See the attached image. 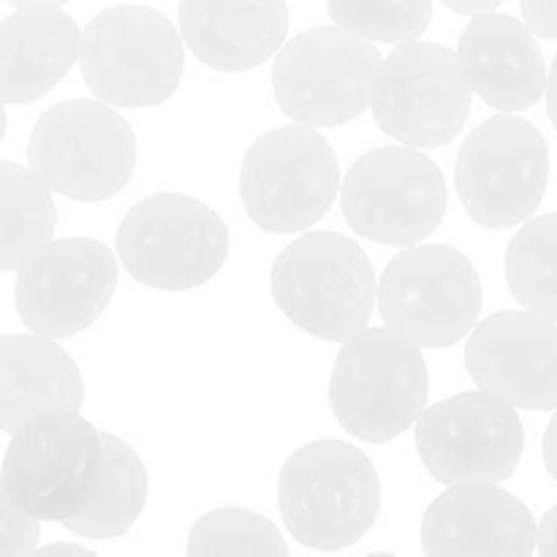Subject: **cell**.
I'll list each match as a JSON object with an SVG mask.
<instances>
[{
	"label": "cell",
	"mask_w": 557,
	"mask_h": 557,
	"mask_svg": "<svg viewBox=\"0 0 557 557\" xmlns=\"http://www.w3.org/2000/svg\"><path fill=\"white\" fill-rule=\"evenodd\" d=\"M471 90L487 107L522 112L542 101L547 65L525 22L484 11L466 25L457 47Z\"/></svg>",
	"instance_id": "ac0fdd59"
},
{
	"label": "cell",
	"mask_w": 557,
	"mask_h": 557,
	"mask_svg": "<svg viewBox=\"0 0 557 557\" xmlns=\"http://www.w3.org/2000/svg\"><path fill=\"white\" fill-rule=\"evenodd\" d=\"M375 272L354 239L335 232L299 234L272 264V299L294 326L343 343L370 321Z\"/></svg>",
	"instance_id": "3957f363"
},
{
	"label": "cell",
	"mask_w": 557,
	"mask_h": 557,
	"mask_svg": "<svg viewBox=\"0 0 557 557\" xmlns=\"http://www.w3.org/2000/svg\"><path fill=\"white\" fill-rule=\"evenodd\" d=\"M341 169L330 141L308 125H283L248 147L239 199L270 234H297L319 223L337 199Z\"/></svg>",
	"instance_id": "ba28073f"
},
{
	"label": "cell",
	"mask_w": 557,
	"mask_h": 557,
	"mask_svg": "<svg viewBox=\"0 0 557 557\" xmlns=\"http://www.w3.org/2000/svg\"><path fill=\"white\" fill-rule=\"evenodd\" d=\"M288 33L286 0H180V36L215 71H248L270 60Z\"/></svg>",
	"instance_id": "d6986e66"
},
{
	"label": "cell",
	"mask_w": 557,
	"mask_h": 557,
	"mask_svg": "<svg viewBox=\"0 0 557 557\" xmlns=\"http://www.w3.org/2000/svg\"><path fill=\"white\" fill-rule=\"evenodd\" d=\"M422 549L435 557H528L536 553V520L498 484H449L424 511Z\"/></svg>",
	"instance_id": "e0dca14e"
},
{
	"label": "cell",
	"mask_w": 557,
	"mask_h": 557,
	"mask_svg": "<svg viewBox=\"0 0 557 557\" xmlns=\"http://www.w3.org/2000/svg\"><path fill=\"white\" fill-rule=\"evenodd\" d=\"M375 299L392 332L419 348H449L476 326L482 281L449 245H408L386 264Z\"/></svg>",
	"instance_id": "9c48e42d"
},
{
	"label": "cell",
	"mask_w": 557,
	"mask_h": 557,
	"mask_svg": "<svg viewBox=\"0 0 557 557\" xmlns=\"http://www.w3.org/2000/svg\"><path fill=\"white\" fill-rule=\"evenodd\" d=\"M370 107L386 136L433 150L449 145L466 125L471 85L457 52L413 38L381 60Z\"/></svg>",
	"instance_id": "7c38bea8"
},
{
	"label": "cell",
	"mask_w": 557,
	"mask_h": 557,
	"mask_svg": "<svg viewBox=\"0 0 557 557\" xmlns=\"http://www.w3.org/2000/svg\"><path fill=\"white\" fill-rule=\"evenodd\" d=\"M5 136V109H3V101H0V139Z\"/></svg>",
	"instance_id": "e575fe53"
},
{
	"label": "cell",
	"mask_w": 557,
	"mask_h": 557,
	"mask_svg": "<svg viewBox=\"0 0 557 557\" xmlns=\"http://www.w3.org/2000/svg\"><path fill=\"white\" fill-rule=\"evenodd\" d=\"M82 30L60 5H25L0 22V101L33 103L79 60Z\"/></svg>",
	"instance_id": "ffe728a7"
},
{
	"label": "cell",
	"mask_w": 557,
	"mask_h": 557,
	"mask_svg": "<svg viewBox=\"0 0 557 557\" xmlns=\"http://www.w3.org/2000/svg\"><path fill=\"white\" fill-rule=\"evenodd\" d=\"M544 92H547V114L553 120L555 131H557V54L553 60V69H549L547 85H544Z\"/></svg>",
	"instance_id": "1f68e13d"
},
{
	"label": "cell",
	"mask_w": 557,
	"mask_h": 557,
	"mask_svg": "<svg viewBox=\"0 0 557 557\" xmlns=\"http://www.w3.org/2000/svg\"><path fill=\"white\" fill-rule=\"evenodd\" d=\"M544 466H547L549 476L557 482V408H555V417L549 422L547 433H544Z\"/></svg>",
	"instance_id": "4dcf8cb0"
},
{
	"label": "cell",
	"mask_w": 557,
	"mask_h": 557,
	"mask_svg": "<svg viewBox=\"0 0 557 557\" xmlns=\"http://www.w3.org/2000/svg\"><path fill=\"white\" fill-rule=\"evenodd\" d=\"M417 449L430 476L444 484L506 482L525 449L517 408L490 392H462L424 408Z\"/></svg>",
	"instance_id": "5bb4252c"
},
{
	"label": "cell",
	"mask_w": 557,
	"mask_h": 557,
	"mask_svg": "<svg viewBox=\"0 0 557 557\" xmlns=\"http://www.w3.org/2000/svg\"><path fill=\"white\" fill-rule=\"evenodd\" d=\"M58 226L52 190L25 166L0 161V272L20 270Z\"/></svg>",
	"instance_id": "603a6c76"
},
{
	"label": "cell",
	"mask_w": 557,
	"mask_h": 557,
	"mask_svg": "<svg viewBox=\"0 0 557 557\" xmlns=\"http://www.w3.org/2000/svg\"><path fill=\"white\" fill-rule=\"evenodd\" d=\"M103 466L101 433L76 411H44L14 430L0 482L33 520L65 522L90 504Z\"/></svg>",
	"instance_id": "5b68a950"
},
{
	"label": "cell",
	"mask_w": 557,
	"mask_h": 557,
	"mask_svg": "<svg viewBox=\"0 0 557 557\" xmlns=\"http://www.w3.org/2000/svg\"><path fill=\"white\" fill-rule=\"evenodd\" d=\"M536 549L542 555H557V506L544 515L542 525L536 528Z\"/></svg>",
	"instance_id": "f1b7e54d"
},
{
	"label": "cell",
	"mask_w": 557,
	"mask_h": 557,
	"mask_svg": "<svg viewBox=\"0 0 557 557\" xmlns=\"http://www.w3.org/2000/svg\"><path fill=\"white\" fill-rule=\"evenodd\" d=\"M79 65L87 87L114 107H158L180 87L183 36L156 9L112 5L82 30Z\"/></svg>",
	"instance_id": "277c9868"
},
{
	"label": "cell",
	"mask_w": 557,
	"mask_h": 557,
	"mask_svg": "<svg viewBox=\"0 0 557 557\" xmlns=\"http://www.w3.org/2000/svg\"><path fill=\"white\" fill-rule=\"evenodd\" d=\"M446 9H451L455 14H466V16H476L484 14V11H495L504 0H441Z\"/></svg>",
	"instance_id": "f546056e"
},
{
	"label": "cell",
	"mask_w": 557,
	"mask_h": 557,
	"mask_svg": "<svg viewBox=\"0 0 557 557\" xmlns=\"http://www.w3.org/2000/svg\"><path fill=\"white\" fill-rule=\"evenodd\" d=\"M381 54L368 38L343 27H313L277 52L272 90L277 107L308 128H335L370 107Z\"/></svg>",
	"instance_id": "30bf717a"
},
{
	"label": "cell",
	"mask_w": 557,
	"mask_h": 557,
	"mask_svg": "<svg viewBox=\"0 0 557 557\" xmlns=\"http://www.w3.org/2000/svg\"><path fill=\"white\" fill-rule=\"evenodd\" d=\"M188 555L288 557V547L267 517L248 509H215L190 528Z\"/></svg>",
	"instance_id": "d4e9b609"
},
{
	"label": "cell",
	"mask_w": 557,
	"mask_h": 557,
	"mask_svg": "<svg viewBox=\"0 0 557 557\" xmlns=\"http://www.w3.org/2000/svg\"><path fill=\"white\" fill-rule=\"evenodd\" d=\"M27 163L54 194L103 201L134 177L136 136L109 103L63 101L33 125Z\"/></svg>",
	"instance_id": "8992f818"
},
{
	"label": "cell",
	"mask_w": 557,
	"mask_h": 557,
	"mask_svg": "<svg viewBox=\"0 0 557 557\" xmlns=\"http://www.w3.org/2000/svg\"><path fill=\"white\" fill-rule=\"evenodd\" d=\"M44 555H92L87 553L85 547H79V544H52V547H44L41 549Z\"/></svg>",
	"instance_id": "d6a6232c"
},
{
	"label": "cell",
	"mask_w": 557,
	"mask_h": 557,
	"mask_svg": "<svg viewBox=\"0 0 557 557\" xmlns=\"http://www.w3.org/2000/svg\"><path fill=\"white\" fill-rule=\"evenodd\" d=\"M549 183L542 131L517 114L484 120L460 147L455 185L468 215L487 228H511L539 210Z\"/></svg>",
	"instance_id": "8fae6325"
},
{
	"label": "cell",
	"mask_w": 557,
	"mask_h": 557,
	"mask_svg": "<svg viewBox=\"0 0 557 557\" xmlns=\"http://www.w3.org/2000/svg\"><path fill=\"white\" fill-rule=\"evenodd\" d=\"M520 9L533 36L557 41V0H520Z\"/></svg>",
	"instance_id": "83f0119b"
},
{
	"label": "cell",
	"mask_w": 557,
	"mask_h": 557,
	"mask_svg": "<svg viewBox=\"0 0 557 557\" xmlns=\"http://www.w3.org/2000/svg\"><path fill=\"white\" fill-rule=\"evenodd\" d=\"M103 441V466L98 487L90 504L76 517L65 520L74 536L85 539H117L131 531L139 520L141 509L150 493V479L141 457L131 444L112 433H101Z\"/></svg>",
	"instance_id": "7402d4cb"
},
{
	"label": "cell",
	"mask_w": 557,
	"mask_h": 557,
	"mask_svg": "<svg viewBox=\"0 0 557 557\" xmlns=\"http://www.w3.org/2000/svg\"><path fill=\"white\" fill-rule=\"evenodd\" d=\"M444 172L417 147H379L343 180V215L364 239L381 245L422 243L446 215Z\"/></svg>",
	"instance_id": "4fadbf2b"
},
{
	"label": "cell",
	"mask_w": 557,
	"mask_h": 557,
	"mask_svg": "<svg viewBox=\"0 0 557 557\" xmlns=\"http://www.w3.org/2000/svg\"><path fill=\"white\" fill-rule=\"evenodd\" d=\"M41 528L38 520L20 509L0 482V557H22L38 553Z\"/></svg>",
	"instance_id": "4316f807"
},
{
	"label": "cell",
	"mask_w": 557,
	"mask_h": 557,
	"mask_svg": "<svg viewBox=\"0 0 557 557\" xmlns=\"http://www.w3.org/2000/svg\"><path fill=\"white\" fill-rule=\"evenodd\" d=\"M9 3H14L16 9H25V5H63L69 0H9Z\"/></svg>",
	"instance_id": "836d02e7"
},
{
	"label": "cell",
	"mask_w": 557,
	"mask_h": 557,
	"mask_svg": "<svg viewBox=\"0 0 557 557\" xmlns=\"http://www.w3.org/2000/svg\"><path fill=\"white\" fill-rule=\"evenodd\" d=\"M428 362L389 326L359 330L337 351L330 379V406L354 438L386 444L413 428L428 406Z\"/></svg>",
	"instance_id": "7a4b0ae2"
},
{
	"label": "cell",
	"mask_w": 557,
	"mask_h": 557,
	"mask_svg": "<svg viewBox=\"0 0 557 557\" xmlns=\"http://www.w3.org/2000/svg\"><path fill=\"white\" fill-rule=\"evenodd\" d=\"M473 384L525 411L557 408V324L531 310H504L473 326L466 346Z\"/></svg>",
	"instance_id": "2e32d148"
},
{
	"label": "cell",
	"mask_w": 557,
	"mask_h": 557,
	"mask_svg": "<svg viewBox=\"0 0 557 557\" xmlns=\"http://www.w3.org/2000/svg\"><path fill=\"white\" fill-rule=\"evenodd\" d=\"M82 403L79 368L52 337H0V430L14 433L44 411H79Z\"/></svg>",
	"instance_id": "44dd1931"
},
{
	"label": "cell",
	"mask_w": 557,
	"mask_h": 557,
	"mask_svg": "<svg viewBox=\"0 0 557 557\" xmlns=\"http://www.w3.org/2000/svg\"><path fill=\"white\" fill-rule=\"evenodd\" d=\"M277 506L299 544L321 553L346 549L379 520V471L357 446L315 441L294 451L283 466Z\"/></svg>",
	"instance_id": "6da1fadb"
},
{
	"label": "cell",
	"mask_w": 557,
	"mask_h": 557,
	"mask_svg": "<svg viewBox=\"0 0 557 557\" xmlns=\"http://www.w3.org/2000/svg\"><path fill=\"white\" fill-rule=\"evenodd\" d=\"M506 281L522 308L557 324V212L531 215L511 237Z\"/></svg>",
	"instance_id": "cb8c5ba5"
},
{
	"label": "cell",
	"mask_w": 557,
	"mask_h": 557,
	"mask_svg": "<svg viewBox=\"0 0 557 557\" xmlns=\"http://www.w3.org/2000/svg\"><path fill=\"white\" fill-rule=\"evenodd\" d=\"M117 256L128 275L158 292L205 286L228 259V228L205 201L156 194L131 207L117 232Z\"/></svg>",
	"instance_id": "52a82bcc"
},
{
	"label": "cell",
	"mask_w": 557,
	"mask_h": 557,
	"mask_svg": "<svg viewBox=\"0 0 557 557\" xmlns=\"http://www.w3.org/2000/svg\"><path fill=\"white\" fill-rule=\"evenodd\" d=\"M337 27L368 41L403 44L422 36L433 20V0H326Z\"/></svg>",
	"instance_id": "484cf974"
},
{
	"label": "cell",
	"mask_w": 557,
	"mask_h": 557,
	"mask_svg": "<svg viewBox=\"0 0 557 557\" xmlns=\"http://www.w3.org/2000/svg\"><path fill=\"white\" fill-rule=\"evenodd\" d=\"M117 288V259L90 237L49 239L20 267L14 305L22 324L44 337H71L107 310Z\"/></svg>",
	"instance_id": "9a60e30c"
}]
</instances>
